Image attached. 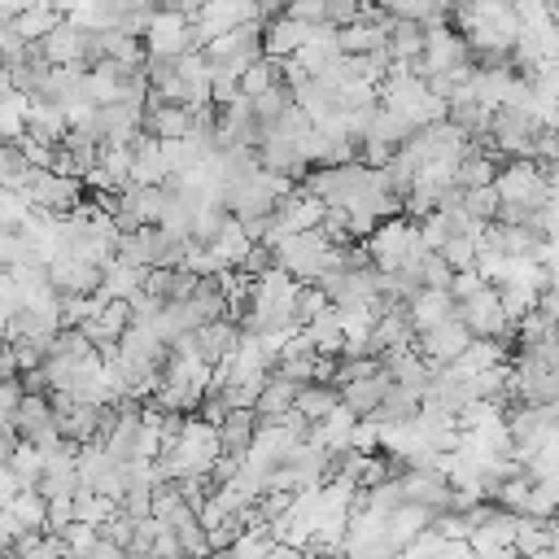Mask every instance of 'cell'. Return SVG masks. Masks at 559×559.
Returning a JSON list of instances; mask_svg holds the SVG:
<instances>
[{
	"label": "cell",
	"instance_id": "24",
	"mask_svg": "<svg viewBox=\"0 0 559 559\" xmlns=\"http://www.w3.org/2000/svg\"><path fill=\"white\" fill-rule=\"evenodd\" d=\"M0 376H17V362H13V345L9 336L0 332Z\"/></svg>",
	"mask_w": 559,
	"mask_h": 559
},
{
	"label": "cell",
	"instance_id": "12",
	"mask_svg": "<svg viewBox=\"0 0 559 559\" xmlns=\"http://www.w3.org/2000/svg\"><path fill=\"white\" fill-rule=\"evenodd\" d=\"M249 236H245V227H240V218L236 214H227V223L210 236V249H214V258L223 262V266H240L245 262V253H249Z\"/></svg>",
	"mask_w": 559,
	"mask_h": 559
},
{
	"label": "cell",
	"instance_id": "10",
	"mask_svg": "<svg viewBox=\"0 0 559 559\" xmlns=\"http://www.w3.org/2000/svg\"><path fill=\"white\" fill-rule=\"evenodd\" d=\"M454 314H459V301H454L450 288H419L411 297V323H415V332H424V328H432L441 319H454Z\"/></svg>",
	"mask_w": 559,
	"mask_h": 559
},
{
	"label": "cell",
	"instance_id": "19",
	"mask_svg": "<svg viewBox=\"0 0 559 559\" xmlns=\"http://www.w3.org/2000/svg\"><path fill=\"white\" fill-rule=\"evenodd\" d=\"M454 271H463V266H476V236L472 231H454L441 249H437Z\"/></svg>",
	"mask_w": 559,
	"mask_h": 559
},
{
	"label": "cell",
	"instance_id": "3",
	"mask_svg": "<svg viewBox=\"0 0 559 559\" xmlns=\"http://www.w3.org/2000/svg\"><path fill=\"white\" fill-rule=\"evenodd\" d=\"M13 428H17V437L26 441V445H48L52 437H61L57 432V419H52V402H48V389H26L22 393V402H17V411H13Z\"/></svg>",
	"mask_w": 559,
	"mask_h": 559
},
{
	"label": "cell",
	"instance_id": "8",
	"mask_svg": "<svg viewBox=\"0 0 559 559\" xmlns=\"http://www.w3.org/2000/svg\"><path fill=\"white\" fill-rule=\"evenodd\" d=\"M197 345H201V358L214 367L218 358H227L236 345H240V323L231 314H218V319H205L197 328Z\"/></svg>",
	"mask_w": 559,
	"mask_h": 559
},
{
	"label": "cell",
	"instance_id": "17",
	"mask_svg": "<svg viewBox=\"0 0 559 559\" xmlns=\"http://www.w3.org/2000/svg\"><path fill=\"white\" fill-rule=\"evenodd\" d=\"M463 205H467V214H472L476 223H489V218H498L502 197H498L493 183H476V188H463Z\"/></svg>",
	"mask_w": 559,
	"mask_h": 559
},
{
	"label": "cell",
	"instance_id": "2",
	"mask_svg": "<svg viewBox=\"0 0 559 559\" xmlns=\"http://www.w3.org/2000/svg\"><path fill=\"white\" fill-rule=\"evenodd\" d=\"M144 48L148 52H162V57H179L188 48H197V31H192V17L175 13V9H157L144 26Z\"/></svg>",
	"mask_w": 559,
	"mask_h": 559
},
{
	"label": "cell",
	"instance_id": "5",
	"mask_svg": "<svg viewBox=\"0 0 559 559\" xmlns=\"http://www.w3.org/2000/svg\"><path fill=\"white\" fill-rule=\"evenodd\" d=\"M310 31H314L310 22H297V17L280 13V17L262 22V52L275 57V61H288V57L310 39Z\"/></svg>",
	"mask_w": 559,
	"mask_h": 559
},
{
	"label": "cell",
	"instance_id": "4",
	"mask_svg": "<svg viewBox=\"0 0 559 559\" xmlns=\"http://www.w3.org/2000/svg\"><path fill=\"white\" fill-rule=\"evenodd\" d=\"M472 345V332H467V323L454 314V319H441V323H432V328H424V332H415V349L428 358V362H454L463 349Z\"/></svg>",
	"mask_w": 559,
	"mask_h": 559
},
{
	"label": "cell",
	"instance_id": "13",
	"mask_svg": "<svg viewBox=\"0 0 559 559\" xmlns=\"http://www.w3.org/2000/svg\"><path fill=\"white\" fill-rule=\"evenodd\" d=\"M419 52H424V22L393 17V26H389V57L402 61V66H411Z\"/></svg>",
	"mask_w": 559,
	"mask_h": 559
},
{
	"label": "cell",
	"instance_id": "20",
	"mask_svg": "<svg viewBox=\"0 0 559 559\" xmlns=\"http://www.w3.org/2000/svg\"><path fill=\"white\" fill-rule=\"evenodd\" d=\"M419 280H424V288H450L454 266H450L437 249H424V258H419Z\"/></svg>",
	"mask_w": 559,
	"mask_h": 559
},
{
	"label": "cell",
	"instance_id": "14",
	"mask_svg": "<svg viewBox=\"0 0 559 559\" xmlns=\"http://www.w3.org/2000/svg\"><path fill=\"white\" fill-rule=\"evenodd\" d=\"M293 406L306 415V419H323L332 406H341V389L332 380H306L293 397Z\"/></svg>",
	"mask_w": 559,
	"mask_h": 559
},
{
	"label": "cell",
	"instance_id": "1",
	"mask_svg": "<svg viewBox=\"0 0 559 559\" xmlns=\"http://www.w3.org/2000/svg\"><path fill=\"white\" fill-rule=\"evenodd\" d=\"M459 319L467 323L472 336H498V341L515 345V323L507 319V310H502L493 284H480L472 297H463V301H459Z\"/></svg>",
	"mask_w": 559,
	"mask_h": 559
},
{
	"label": "cell",
	"instance_id": "6",
	"mask_svg": "<svg viewBox=\"0 0 559 559\" xmlns=\"http://www.w3.org/2000/svg\"><path fill=\"white\" fill-rule=\"evenodd\" d=\"M389 384H393V376H389L384 367H380V371H371V376L345 380V384H336V389H341V406H345V411H354V415H371V411L384 402Z\"/></svg>",
	"mask_w": 559,
	"mask_h": 559
},
{
	"label": "cell",
	"instance_id": "23",
	"mask_svg": "<svg viewBox=\"0 0 559 559\" xmlns=\"http://www.w3.org/2000/svg\"><path fill=\"white\" fill-rule=\"evenodd\" d=\"M284 13L297 17V22H310V26H314V22H323V0H288Z\"/></svg>",
	"mask_w": 559,
	"mask_h": 559
},
{
	"label": "cell",
	"instance_id": "16",
	"mask_svg": "<svg viewBox=\"0 0 559 559\" xmlns=\"http://www.w3.org/2000/svg\"><path fill=\"white\" fill-rule=\"evenodd\" d=\"M4 467H9V476H13L17 485H35V480H39V467H44V454H39L35 445L17 441V445H13V454L4 459Z\"/></svg>",
	"mask_w": 559,
	"mask_h": 559
},
{
	"label": "cell",
	"instance_id": "21",
	"mask_svg": "<svg viewBox=\"0 0 559 559\" xmlns=\"http://www.w3.org/2000/svg\"><path fill=\"white\" fill-rule=\"evenodd\" d=\"M271 266H275V249H271V240H253L249 253H245V262H240V271L262 275V271H271Z\"/></svg>",
	"mask_w": 559,
	"mask_h": 559
},
{
	"label": "cell",
	"instance_id": "7",
	"mask_svg": "<svg viewBox=\"0 0 559 559\" xmlns=\"http://www.w3.org/2000/svg\"><path fill=\"white\" fill-rule=\"evenodd\" d=\"M214 432H218V454L245 459V450H249V441H253V432H258V411H253V406H231V411L214 424Z\"/></svg>",
	"mask_w": 559,
	"mask_h": 559
},
{
	"label": "cell",
	"instance_id": "18",
	"mask_svg": "<svg viewBox=\"0 0 559 559\" xmlns=\"http://www.w3.org/2000/svg\"><path fill=\"white\" fill-rule=\"evenodd\" d=\"M22 127H26V96L4 87L0 92V140H13Z\"/></svg>",
	"mask_w": 559,
	"mask_h": 559
},
{
	"label": "cell",
	"instance_id": "15",
	"mask_svg": "<svg viewBox=\"0 0 559 559\" xmlns=\"http://www.w3.org/2000/svg\"><path fill=\"white\" fill-rule=\"evenodd\" d=\"M511 546H515V555H546L550 550V520H537V515H524L520 511V524H515Z\"/></svg>",
	"mask_w": 559,
	"mask_h": 559
},
{
	"label": "cell",
	"instance_id": "11",
	"mask_svg": "<svg viewBox=\"0 0 559 559\" xmlns=\"http://www.w3.org/2000/svg\"><path fill=\"white\" fill-rule=\"evenodd\" d=\"M144 275H148V266H135V262H127V258H109L105 266H100V297H131V293H140L144 288Z\"/></svg>",
	"mask_w": 559,
	"mask_h": 559
},
{
	"label": "cell",
	"instance_id": "22",
	"mask_svg": "<svg viewBox=\"0 0 559 559\" xmlns=\"http://www.w3.org/2000/svg\"><path fill=\"white\" fill-rule=\"evenodd\" d=\"M358 9H362V0H323V22L328 26H345V22L358 17Z\"/></svg>",
	"mask_w": 559,
	"mask_h": 559
},
{
	"label": "cell",
	"instance_id": "9",
	"mask_svg": "<svg viewBox=\"0 0 559 559\" xmlns=\"http://www.w3.org/2000/svg\"><path fill=\"white\" fill-rule=\"evenodd\" d=\"M297 389H301V380H293V376H284V371L271 367L266 380H262V389H258V402H253L258 419H280V415L293 406Z\"/></svg>",
	"mask_w": 559,
	"mask_h": 559
}]
</instances>
